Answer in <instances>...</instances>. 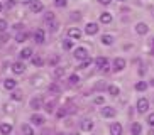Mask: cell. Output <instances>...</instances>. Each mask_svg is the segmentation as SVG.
<instances>
[{
  "label": "cell",
  "instance_id": "1f68e13d",
  "mask_svg": "<svg viewBox=\"0 0 154 135\" xmlns=\"http://www.w3.org/2000/svg\"><path fill=\"white\" fill-rule=\"evenodd\" d=\"M90 64H91V61H90V58H88V59H85V61H82V64H80V68H78V69H86Z\"/></svg>",
  "mask_w": 154,
  "mask_h": 135
},
{
  "label": "cell",
  "instance_id": "c3c4849f",
  "mask_svg": "<svg viewBox=\"0 0 154 135\" xmlns=\"http://www.w3.org/2000/svg\"><path fill=\"white\" fill-rule=\"evenodd\" d=\"M152 49H154V39H152Z\"/></svg>",
  "mask_w": 154,
  "mask_h": 135
},
{
  "label": "cell",
  "instance_id": "ffe728a7",
  "mask_svg": "<svg viewBox=\"0 0 154 135\" xmlns=\"http://www.w3.org/2000/svg\"><path fill=\"white\" fill-rule=\"evenodd\" d=\"M31 122L32 123H34V125H42V123H44V117H41V115H32L31 117Z\"/></svg>",
  "mask_w": 154,
  "mask_h": 135
},
{
  "label": "cell",
  "instance_id": "6da1fadb",
  "mask_svg": "<svg viewBox=\"0 0 154 135\" xmlns=\"http://www.w3.org/2000/svg\"><path fill=\"white\" fill-rule=\"evenodd\" d=\"M75 58L78 61H85V59H88V51L85 47H78V49H75Z\"/></svg>",
  "mask_w": 154,
  "mask_h": 135
},
{
  "label": "cell",
  "instance_id": "ab89813d",
  "mask_svg": "<svg viewBox=\"0 0 154 135\" xmlns=\"http://www.w3.org/2000/svg\"><path fill=\"white\" fill-rule=\"evenodd\" d=\"M103 101H105L103 96H97V98H95V103H97V105H102Z\"/></svg>",
  "mask_w": 154,
  "mask_h": 135
},
{
  "label": "cell",
  "instance_id": "3957f363",
  "mask_svg": "<svg viewBox=\"0 0 154 135\" xmlns=\"http://www.w3.org/2000/svg\"><path fill=\"white\" fill-rule=\"evenodd\" d=\"M42 9H44L42 2H39V0H32V2H31V12H32V14L42 12Z\"/></svg>",
  "mask_w": 154,
  "mask_h": 135
},
{
  "label": "cell",
  "instance_id": "f907efd6",
  "mask_svg": "<svg viewBox=\"0 0 154 135\" xmlns=\"http://www.w3.org/2000/svg\"><path fill=\"white\" fill-rule=\"evenodd\" d=\"M71 135H78V134H71Z\"/></svg>",
  "mask_w": 154,
  "mask_h": 135
},
{
  "label": "cell",
  "instance_id": "83f0119b",
  "mask_svg": "<svg viewBox=\"0 0 154 135\" xmlns=\"http://www.w3.org/2000/svg\"><path fill=\"white\" fill-rule=\"evenodd\" d=\"M27 37H29V34H26V32H20V34H17V37H15V39H17V42H24Z\"/></svg>",
  "mask_w": 154,
  "mask_h": 135
},
{
  "label": "cell",
  "instance_id": "74e56055",
  "mask_svg": "<svg viewBox=\"0 0 154 135\" xmlns=\"http://www.w3.org/2000/svg\"><path fill=\"white\" fill-rule=\"evenodd\" d=\"M147 123H149L151 127H154V113H151L149 117H147Z\"/></svg>",
  "mask_w": 154,
  "mask_h": 135
},
{
  "label": "cell",
  "instance_id": "b9f144b4",
  "mask_svg": "<svg viewBox=\"0 0 154 135\" xmlns=\"http://www.w3.org/2000/svg\"><path fill=\"white\" fill-rule=\"evenodd\" d=\"M98 2H100L102 5H109L110 2H112V0H98Z\"/></svg>",
  "mask_w": 154,
  "mask_h": 135
},
{
  "label": "cell",
  "instance_id": "ee69618b",
  "mask_svg": "<svg viewBox=\"0 0 154 135\" xmlns=\"http://www.w3.org/2000/svg\"><path fill=\"white\" fill-rule=\"evenodd\" d=\"M147 135H154V128H151V130H149V134H147Z\"/></svg>",
  "mask_w": 154,
  "mask_h": 135
},
{
  "label": "cell",
  "instance_id": "52a82bcc",
  "mask_svg": "<svg viewBox=\"0 0 154 135\" xmlns=\"http://www.w3.org/2000/svg\"><path fill=\"white\" fill-rule=\"evenodd\" d=\"M85 32L88 34V36H95L97 32H98V26H97V24H93V22L86 24V27H85Z\"/></svg>",
  "mask_w": 154,
  "mask_h": 135
},
{
  "label": "cell",
  "instance_id": "9a60e30c",
  "mask_svg": "<svg viewBox=\"0 0 154 135\" xmlns=\"http://www.w3.org/2000/svg\"><path fill=\"white\" fill-rule=\"evenodd\" d=\"M4 86H5V90H15V86H17V81L12 80V78H9V80H5V81H4Z\"/></svg>",
  "mask_w": 154,
  "mask_h": 135
},
{
  "label": "cell",
  "instance_id": "f546056e",
  "mask_svg": "<svg viewBox=\"0 0 154 135\" xmlns=\"http://www.w3.org/2000/svg\"><path fill=\"white\" fill-rule=\"evenodd\" d=\"M32 63H34V66H41V64H42V58H41V56H32Z\"/></svg>",
  "mask_w": 154,
  "mask_h": 135
},
{
  "label": "cell",
  "instance_id": "681fc988",
  "mask_svg": "<svg viewBox=\"0 0 154 135\" xmlns=\"http://www.w3.org/2000/svg\"><path fill=\"white\" fill-rule=\"evenodd\" d=\"M0 10H2V4H0Z\"/></svg>",
  "mask_w": 154,
  "mask_h": 135
},
{
  "label": "cell",
  "instance_id": "ac0fdd59",
  "mask_svg": "<svg viewBox=\"0 0 154 135\" xmlns=\"http://www.w3.org/2000/svg\"><path fill=\"white\" fill-rule=\"evenodd\" d=\"M140 132H142V127H140V123H132V127H131V134L132 135H140Z\"/></svg>",
  "mask_w": 154,
  "mask_h": 135
},
{
  "label": "cell",
  "instance_id": "5bb4252c",
  "mask_svg": "<svg viewBox=\"0 0 154 135\" xmlns=\"http://www.w3.org/2000/svg\"><path fill=\"white\" fill-rule=\"evenodd\" d=\"M31 108H34V110L42 108V98H41V96H37V98H32L31 100Z\"/></svg>",
  "mask_w": 154,
  "mask_h": 135
},
{
  "label": "cell",
  "instance_id": "8992f818",
  "mask_svg": "<svg viewBox=\"0 0 154 135\" xmlns=\"http://www.w3.org/2000/svg\"><path fill=\"white\" fill-rule=\"evenodd\" d=\"M125 68V59L124 58H117L113 61V71H122Z\"/></svg>",
  "mask_w": 154,
  "mask_h": 135
},
{
  "label": "cell",
  "instance_id": "4dcf8cb0",
  "mask_svg": "<svg viewBox=\"0 0 154 135\" xmlns=\"http://www.w3.org/2000/svg\"><path fill=\"white\" fill-rule=\"evenodd\" d=\"M54 76H56V78L64 76V68H56V69H54Z\"/></svg>",
  "mask_w": 154,
  "mask_h": 135
},
{
  "label": "cell",
  "instance_id": "cb8c5ba5",
  "mask_svg": "<svg viewBox=\"0 0 154 135\" xmlns=\"http://www.w3.org/2000/svg\"><path fill=\"white\" fill-rule=\"evenodd\" d=\"M146 88H147V83H146V81H137L136 83V90L137 91H144Z\"/></svg>",
  "mask_w": 154,
  "mask_h": 135
},
{
  "label": "cell",
  "instance_id": "836d02e7",
  "mask_svg": "<svg viewBox=\"0 0 154 135\" xmlns=\"http://www.w3.org/2000/svg\"><path fill=\"white\" fill-rule=\"evenodd\" d=\"M63 47H64V49H71V47H73V42H71L69 39L63 40Z\"/></svg>",
  "mask_w": 154,
  "mask_h": 135
},
{
  "label": "cell",
  "instance_id": "603a6c76",
  "mask_svg": "<svg viewBox=\"0 0 154 135\" xmlns=\"http://www.w3.org/2000/svg\"><path fill=\"white\" fill-rule=\"evenodd\" d=\"M10 96H12V100H15V101H20V100L24 98V96H22V91H20V90H15L14 93L10 94Z\"/></svg>",
  "mask_w": 154,
  "mask_h": 135
},
{
  "label": "cell",
  "instance_id": "bcb514c9",
  "mask_svg": "<svg viewBox=\"0 0 154 135\" xmlns=\"http://www.w3.org/2000/svg\"><path fill=\"white\" fill-rule=\"evenodd\" d=\"M151 85H152V86H154V80H151Z\"/></svg>",
  "mask_w": 154,
  "mask_h": 135
},
{
  "label": "cell",
  "instance_id": "d4e9b609",
  "mask_svg": "<svg viewBox=\"0 0 154 135\" xmlns=\"http://www.w3.org/2000/svg\"><path fill=\"white\" fill-rule=\"evenodd\" d=\"M44 20H46V24H54V14L53 12H49V14H46V17H44Z\"/></svg>",
  "mask_w": 154,
  "mask_h": 135
},
{
  "label": "cell",
  "instance_id": "ba28073f",
  "mask_svg": "<svg viewBox=\"0 0 154 135\" xmlns=\"http://www.w3.org/2000/svg\"><path fill=\"white\" fill-rule=\"evenodd\" d=\"M44 39H46L44 31H42V29H37V31L34 32V40H36L37 44H42V42H44Z\"/></svg>",
  "mask_w": 154,
  "mask_h": 135
},
{
  "label": "cell",
  "instance_id": "4316f807",
  "mask_svg": "<svg viewBox=\"0 0 154 135\" xmlns=\"http://www.w3.org/2000/svg\"><path fill=\"white\" fill-rule=\"evenodd\" d=\"M44 110L48 113H53V110H54V101H49V103L44 105Z\"/></svg>",
  "mask_w": 154,
  "mask_h": 135
},
{
  "label": "cell",
  "instance_id": "484cf974",
  "mask_svg": "<svg viewBox=\"0 0 154 135\" xmlns=\"http://www.w3.org/2000/svg\"><path fill=\"white\" fill-rule=\"evenodd\" d=\"M109 93L112 94V96H117V94H120V90H119L117 86H109Z\"/></svg>",
  "mask_w": 154,
  "mask_h": 135
},
{
  "label": "cell",
  "instance_id": "5b68a950",
  "mask_svg": "<svg viewBox=\"0 0 154 135\" xmlns=\"http://www.w3.org/2000/svg\"><path fill=\"white\" fill-rule=\"evenodd\" d=\"M102 117H105V118H112V117H115V108H112V106H103L102 108Z\"/></svg>",
  "mask_w": 154,
  "mask_h": 135
},
{
  "label": "cell",
  "instance_id": "8fae6325",
  "mask_svg": "<svg viewBox=\"0 0 154 135\" xmlns=\"http://www.w3.org/2000/svg\"><path fill=\"white\" fill-rule=\"evenodd\" d=\"M95 64H97V68H100V69H105V71H107V68H109V59H107V58H97Z\"/></svg>",
  "mask_w": 154,
  "mask_h": 135
},
{
  "label": "cell",
  "instance_id": "d590c367",
  "mask_svg": "<svg viewBox=\"0 0 154 135\" xmlns=\"http://www.w3.org/2000/svg\"><path fill=\"white\" fill-rule=\"evenodd\" d=\"M49 91H53V93H59V91H61V88H59L58 85H51L49 86Z\"/></svg>",
  "mask_w": 154,
  "mask_h": 135
},
{
  "label": "cell",
  "instance_id": "7dc6e473",
  "mask_svg": "<svg viewBox=\"0 0 154 135\" xmlns=\"http://www.w3.org/2000/svg\"><path fill=\"white\" fill-rule=\"evenodd\" d=\"M56 135H64V134H63V132H59V134H56Z\"/></svg>",
  "mask_w": 154,
  "mask_h": 135
},
{
  "label": "cell",
  "instance_id": "7402d4cb",
  "mask_svg": "<svg viewBox=\"0 0 154 135\" xmlns=\"http://www.w3.org/2000/svg\"><path fill=\"white\" fill-rule=\"evenodd\" d=\"M22 134L24 135H34V130H32L31 125H27V123H26V125H22Z\"/></svg>",
  "mask_w": 154,
  "mask_h": 135
},
{
  "label": "cell",
  "instance_id": "d6a6232c",
  "mask_svg": "<svg viewBox=\"0 0 154 135\" xmlns=\"http://www.w3.org/2000/svg\"><path fill=\"white\" fill-rule=\"evenodd\" d=\"M68 0H54V5L56 7H66Z\"/></svg>",
  "mask_w": 154,
  "mask_h": 135
},
{
  "label": "cell",
  "instance_id": "f1b7e54d",
  "mask_svg": "<svg viewBox=\"0 0 154 135\" xmlns=\"http://www.w3.org/2000/svg\"><path fill=\"white\" fill-rule=\"evenodd\" d=\"M7 27H9L7 20H5V19H0V32H5L7 31Z\"/></svg>",
  "mask_w": 154,
  "mask_h": 135
},
{
  "label": "cell",
  "instance_id": "f6af8a7d",
  "mask_svg": "<svg viewBox=\"0 0 154 135\" xmlns=\"http://www.w3.org/2000/svg\"><path fill=\"white\" fill-rule=\"evenodd\" d=\"M24 2H26V4H31V2H32V0H24Z\"/></svg>",
  "mask_w": 154,
  "mask_h": 135
},
{
  "label": "cell",
  "instance_id": "8d00e7d4",
  "mask_svg": "<svg viewBox=\"0 0 154 135\" xmlns=\"http://www.w3.org/2000/svg\"><path fill=\"white\" fill-rule=\"evenodd\" d=\"M7 40H9V36H7V34H2V36H0V44H5Z\"/></svg>",
  "mask_w": 154,
  "mask_h": 135
},
{
  "label": "cell",
  "instance_id": "e0dca14e",
  "mask_svg": "<svg viewBox=\"0 0 154 135\" xmlns=\"http://www.w3.org/2000/svg\"><path fill=\"white\" fill-rule=\"evenodd\" d=\"M10 132H12V125L10 123H2L0 125V134L2 135H9Z\"/></svg>",
  "mask_w": 154,
  "mask_h": 135
},
{
  "label": "cell",
  "instance_id": "9c48e42d",
  "mask_svg": "<svg viewBox=\"0 0 154 135\" xmlns=\"http://www.w3.org/2000/svg\"><path fill=\"white\" fill-rule=\"evenodd\" d=\"M12 71H14L15 74H22V73L26 71V66H24V63L17 61V63H14V64H12Z\"/></svg>",
  "mask_w": 154,
  "mask_h": 135
},
{
  "label": "cell",
  "instance_id": "4fadbf2b",
  "mask_svg": "<svg viewBox=\"0 0 154 135\" xmlns=\"http://www.w3.org/2000/svg\"><path fill=\"white\" fill-rule=\"evenodd\" d=\"M68 36L71 37V39H80V37H82V31L76 29V27H71L68 31Z\"/></svg>",
  "mask_w": 154,
  "mask_h": 135
},
{
  "label": "cell",
  "instance_id": "d6986e66",
  "mask_svg": "<svg viewBox=\"0 0 154 135\" xmlns=\"http://www.w3.org/2000/svg\"><path fill=\"white\" fill-rule=\"evenodd\" d=\"M102 44H103V46H112L113 44V36H110V34L102 36Z\"/></svg>",
  "mask_w": 154,
  "mask_h": 135
},
{
  "label": "cell",
  "instance_id": "7bdbcfd3",
  "mask_svg": "<svg viewBox=\"0 0 154 135\" xmlns=\"http://www.w3.org/2000/svg\"><path fill=\"white\" fill-rule=\"evenodd\" d=\"M14 5H15L14 0H9V2H7V7H9V9H10V7H14Z\"/></svg>",
  "mask_w": 154,
  "mask_h": 135
},
{
  "label": "cell",
  "instance_id": "f35d334b",
  "mask_svg": "<svg viewBox=\"0 0 154 135\" xmlns=\"http://www.w3.org/2000/svg\"><path fill=\"white\" fill-rule=\"evenodd\" d=\"M66 112H68L66 108H61V110H59V112H58V117H59V118H63L64 115H66Z\"/></svg>",
  "mask_w": 154,
  "mask_h": 135
},
{
  "label": "cell",
  "instance_id": "30bf717a",
  "mask_svg": "<svg viewBox=\"0 0 154 135\" xmlns=\"http://www.w3.org/2000/svg\"><path fill=\"white\" fill-rule=\"evenodd\" d=\"M147 31H149V27H147V24L144 22H139L136 26V32L139 34V36H144V34H147Z\"/></svg>",
  "mask_w": 154,
  "mask_h": 135
},
{
  "label": "cell",
  "instance_id": "e575fe53",
  "mask_svg": "<svg viewBox=\"0 0 154 135\" xmlns=\"http://www.w3.org/2000/svg\"><path fill=\"white\" fill-rule=\"evenodd\" d=\"M78 81H80V78H78V74H71V76H69V83H71V85H76Z\"/></svg>",
  "mask_w": 154,
  "mask_h": 135
},
{
  "label": "cell",
  "instance_id": "2e32d148",
  "mask_svg": "<svg viewBox=\"0 0 154 135\" xmlns=\"http://www.w3.org/2000/svg\"><path fill=\"white\" fill-rule=\"evenodd\" d=\"M100 22L102 24H110L112 22V14H109V12L100 14Z\"/></svg>",
  "mask_w": 154,
  "mask_h": 135
},
{
  "label": "cell",
  "instance_id": "60d3db41",
  "mask_svg": "<svg viewBox=\"0 0 154 135\" xmlns=\"http://www.w3.org/2000/svg\"><path fill=\"white\" fill-rule=\"evenodd\" d=\"M58 61H59V58H58V56H53V58L49 59V63H51V64H58Z\"/></svg>",
  "mask_w": 154,
  "mask_h": 135
},
{
  "label": "cell",
  "instance_id": "7a4b0ae2",
  "mask_svg": "<svg viewBox=\"0 0 154 135\" xmlns=\"http://www.w3.org/2000/svg\"><path fill=\"white\" fill-rule=\"evenodd\" d=\"M147 108H149V101H147L146 98H139V101H137V112L146 113L147 112Z\"/></svg>",
  "mask_w": 154,
  "mask_h": 135
},
{
  "label": "cell",
  "instance_id": "7c38bea8",
  "mask_svg": "<svg viewBox=\"0 0 154 135\" xmlns=\"http://www.w3.org/2000/svg\"><path fill=\"white\" fill-rule=\"evenodd\" d=\"M110 134L112 135H122V125H120V123H112V125H110Z\"/></svg>",
  "mask_w": 154,
  "mask_h": 135
},
{
  "label": "cell",
  "instance_id": "277c9868",
  "mask_svg": "<svg viewBox=\"0 0 154 135\" xmlns=\"http://www.w3.org/2000/svg\"><path fill=\"white\" fill-rule=\"evenodd\" d=\"M80 127H82L83 132H91L93 130V122H91L90 118H83L82 123H80Z\"/></svg>",
  "mask_w": 154,
  "mask_h": 135
},
{
  "label": "cell",
  "instance_id": "816d5d0a",
  "mask_svg": "<svg viewBox=\"0 0 154 135\" xmlns=\"http://www.w3.org/2000/svg\"><path fill=\"white\" fill-rule=\"evenodd\" d=\"M119 2H124V0H119Z\"/></svg>",
  "mask_w": 154,
  "mask_h": 135
},
{
  "label": "cell",
  "instance_id": "44dd1931",
  "mask_svg": "<svg viewBox=\"0 0 154 135\" xmlns=\"http://www.w3.org/2000/svg\"><path fill=\"white\" fill-rule=\"evenodd\" d=\"M32 58V49L31 47H26V49L20 51V59H29Z\"/></svg>",
  "mask_w": 154,
  "mask_h": 135
}]
</instances>
